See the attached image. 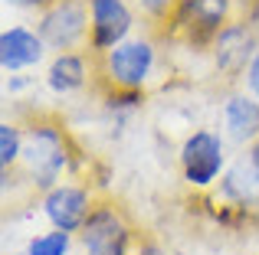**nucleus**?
<instances>
[{
    "label": "nucleus",
    "mask_w": 259,
    "mask_h": 255,
    "mask_svg": "<svg viewBox=\"0 0 259 255\" xmlns=\"http://www.w3.org/2000/svg\"><path fill=\"white\" fill-rule=\"evenodd\" d=\"M82 170V147L59 118L33 115L23 121V157L13 170H4V183H26L43 197L63 177H76Z\"/></svg>",
    "instance_id": "1"
},
{
    "label": "nucleus",
    "mask_w": 259,
    "mask_h": 255,
    "mask_svg": "<svg viewBox=\"0 0 259 255\" xmlns=\"http://www.w3.org/2000/svg\"><path fill=\"white\" fill-rule=\"evenodd\" d=\"M95 59V89L105 98L112 95H145L151 85L154 72H158V39L141 33V36H128L115 49Z\"/></svg>",
    "instance_id": "2"
},
{
    "label": "nucleus",
    "mask_w": 259,
    "mask_h": 255,
    "mask_svg": "<svg viewBox=\"0 0 259 255\" xmlns=\"http://www.w3.org/2000/svg\"><path fill=\"white\" fill-rule=\"evenodd\" d=\"M135 242H138V226L112 197L95 200L85 226L76 232V245L82 249V255H135Z\"/></svg>",
    "instance_id": "3"
},
{
    "label": "nucleus",
    "mask_w": 259,
    "mask_h": 255,
    "mask_svg": "<svg viewBox=\"0 0 259 255\" xmlns=\"http://www.w3.org/2000/svg\"><path fill=\"white\" fill-rule=\"evenodd\" d=\"M236 20V0H177L164 43L210 49L213 39Z\"/></svg>",
    "instance_id": "4"
},
{
    "label": "nucleus",
    "mask_w": 259,
    "mask_h": 255,
    "mask_svg": "<svg viewBox=\"0 0 259 255\" xmlns=\"http://www.w3.org/2000/svg\"><path fill=\"white\" fill-rule=\"evenodd\" d=\"M177 164L190 190H210L227 173V138L210 128H197L184 138Z\"/></svg>",
    "instance_id": "5"
},
{
    "label": "nucleus",
    "mask_w": 259,
    "mask_h": 255,
    "mask_svg": "<svg viewBox=\"0 0 259 255\" xmlns=\"http://www.w3.org/2000/svg\"><path fill=\"white\" fill-rule=\"evenodd\" d=\"M89 26H92L89 0H50L36 13V33L53 52L85 49Z\"/></svg>",
    "instance_id": "6"
},
{
    "label": "nucleus",
    "mask_w": 259,
    "mask_h": 255,
    "mask_svg": "<svg viewBox=\"0 0 259 255\" xmlns=\"http://www.w3.org/2000/svg\"><path fill=\"white\" fill-rule=\"evenodd\" d=\"M92 26H89V56H105L128 36H135V26L141 23L132 0H89Z\"/></svg>",
    "instance_id": "7"
},
{
    "label": "nucleus",
    "mask_w": 259,
    "mask_h": 255,
    "mask_svg": "<svg viewBox=\"0 0 259 255\" xmlns=\"http://www.w3.org/2000/svg\"><path fill=\"white\" fill-rule=\"evenodd\" d=\"M259 52V30L253 20H233L210 46V59H213L217 76H223L227 82H240L246 76L253 56Z\"/></svg>",
    "instance_id": "8"
},
{
    "label": "nucleus",
    "mask_w": 259,
    "mask_h": 255,
    "mask_svg": "<svg viewBox=\"0 0 259 255\" xmlns=\"http://www.w3.org/2000/svg\"><path fill=\"white\" fill-rule=\"evenodd\" d=\"M95 190L89 183H79V180H63L53 190H46L39 197V206H43V216L50 219L53 229H63L76 236L79 229L85 226L89 213L95 206Z\"/></svg>",
    "instance_id": "9"
},
{
    "label": "nucleus",
    "mask_w": 259,
    "mask_h": 255,
    "mask_svg": "<svg viewBox=\"0 0 259 255\" xmlns=\"http://www.w3.org/2000/svg\"><path fill=\"white\" fill-rule=\"evenodd\" d=\"M43 82L53 95H76V92H82L85 85L95 82V59L85 49L56 52L46 66Z\"/></svg>",
    "instance_id": "10"
},
{
    "label": "nucleus",
    "mask_w": 259,
    "mask_h": 255,
    "mask_svg": "<svg viewBox=\"0 0 259 255\" xmlns=\"http://www.w3.org/2000/svg\"><path fill=\"white\" fill-rule=\"evenodd\" d=\"M46 49L50 46L43 43V36L36 30H30V26H7L0 33V69H4V76L26 72L43 62Z\"/></svg>",
    "instance_id": "11"
},
{
    "label": "nucleus",
    "mask_w": 259,
    "mask_h": 255,
    "mask_svg": "<svg viewBox=\"0 0 259 255\" xmlns=\"http://www.w3.org/2000/svg\"><path fill=\"white\" fill-rule=\"evenodd\" d=\"M223 134L240 147H249L259 138V102L249 92H233L223 102Z\"/></svg>",
    "instance_id": "12"
},
{
    "label": "nucleus",
    "mask_w": 259,
    "mask_h": 255,
    "mask_svg": "<svg viewBox=\"0 0 259 255\" xmlns=\"http://www.w3.org/2000/svg\"><path fill=\"white\" fill-rule=\"evenodd\" d=\"M132 4L138 10V20L145 23V33L154 36L158 43H164V33L177 10V0H132Z\"/></svg>",
    "instance_id": "13"
},
{
    "label": "nucleus",
    "mask_w": 259,
    "mask_h": 255,
    "mask_svg": "<svg viewBox=\"0 0 259 255\" xmlns=\"http://www.w3.org/2000/svg\"><path fill=\"white\" fill-rule=\"evenodd\" d=\"M23 157V124L20 121H0V167L13 170Z\"/></svg>",
    "instance_id": "14"
},
{
    "label": "nucleus",
    "mask_w": 259,
    "mask_h": 255,
    "mask_svg": "<svg viewBox=\"0 0 259 255\" xmlns=\"http://www.w3.org/2000/svg\"><path fill=\"white\" fill-rule=\"evenodd\" d=\"M76 236L72 232H63V229H50L43 236H33L30 245H26V255H69Z\"/></svg>",
    "instance_id": "15"
},
{
    "label": "nucleus",
    "mask_w": 259,
    "mask_h": 255,
    "mask_svg": "<svg viewBox=\"0 0 259 255\" xmlns=\"http://www.w3.org/2000/svg\"><path fill=\"white\" fill-rule=\"evenodd\" d=\"M243 85H246V92L259 102V52L253 56V62H249V69H246V76H243Z\"/></svg>",
    "instance_id": "16"
},
{
    "label": "nucleus",
    "mask_w": 259,
    "mask_h": 255,
    "mask_svg": "<svg viewBox=\"0 0 259 255\" xmlns=\"http://www.w3.org/2000/svg\"><path fill=\"white\" fill-rule=\"evenodd\" d=\"M135 255H167L164 249H161L158 239L145 236V232H138V242H135Z\"/></svg>",
    "instance_id": "17"
},
{
    "label": "nucleus",
    "mask_w": 259,
    "mask_h": 255,
    "mask_svg": "<svg viewBox=\"0 0 259 255\" xmlns=\"http://www.w3.org/2000/svg\"><path fill=\"white\" fill-rule=\"evenodd\" d=\"M4 4H10V7H20V10H43L46 4H50V0H4Z\"/></svg>",
    "instance_id": "18"
},
{
    "label": "nucleus",
    "mask_w": 259,
    "mask_h": 255,
    "mask_svg": "<svg viewBox=\"0 0 259 255\" xmlns=\"http://www.w3.org/2000/svg\"><path fill=\"white\" fill-rule=\"evenodd\" d=\"M246 154H249V157H253V164L259 167V138H256V141H253V144H249V147H246Z\"/></svg>",
    "instance_id": "19"
},
{
    "label": "nucleus",
    "mask_w": 259,
    "mask_h": 255,
    "mask_svg": "<svg viewBox=\"0 0 259 255\" xmlns=\"http://www.w3.org/2000/svg\"><path fill=\"white\" fill-rule=\"evenodd\" d=\"M7 255H26V252H7Z\"/></svg>",
    "instance_id": "20"
}]
</instances>
